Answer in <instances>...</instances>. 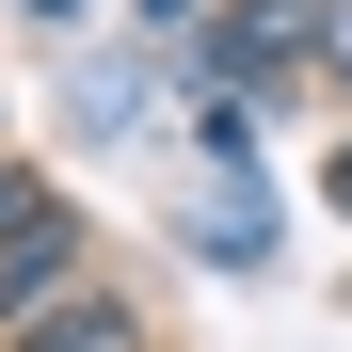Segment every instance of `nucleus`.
Here are the masks:
<instances>
[{"instance_id": "1", "label": "nucleus", "mask_w": 352, "mask_h": 352, "mask_svg": "<svg viewBox=\"0 0 352 352\" xmlns=\"http://www.w3.org/2000/svg\"><path fill=\"white\" fill-rule=\"evenodd\" d=\"M0 224H16V241H0V288H32L48 256H65V208H48V192H16V208H0Z\"/></svg>"}, {"instance_id": "2", "label": "nucleus", "mask_w": 352, "mask_h": 352, "mask_svg": "<svg viewBox=\"0 0 352 352\" xmlns=\"http://www.w3.org/2000/svg\"><path fill=\"white\" fill-rule=\"evenodd\" d=\"M32 352H112V305H48V320H32Z\"/></svg>"}, {"instance_id": "3", "label": "nucleus", "mask_w": 352, "mask_h": 352, "mask_svg": "<svg viewBox=\"0 0 352 352\" xmlns=\"http://www.w3.org/2000/svg\"><path fill=\"white\" fill-rule=\"evenodd\" d=\"M336 65H352V0H336Z\"/></svg>"}, {"instance_id": "4", "label": "nucleus", "mask_w": 352, "mask_h": 352, "mask_svg": "<svg viewBox=\"0 0 352 352\" xmlns=\"http://www.w3.org/2000/svg\"><path fill=\"white\" fill-rule=\"evenodd\" d=\"M32 16H80V0H32Z\"/></svg>"}]
</instances>
